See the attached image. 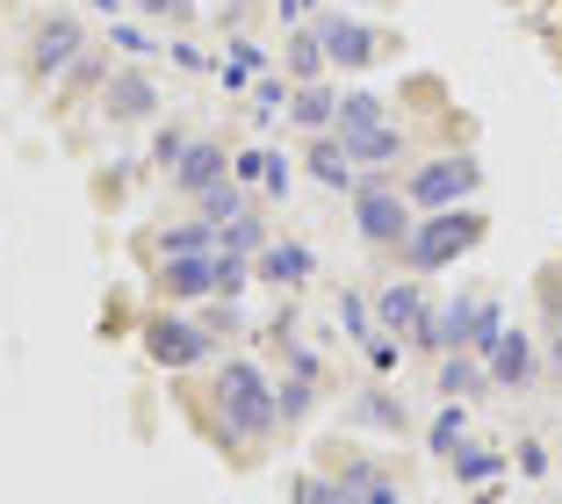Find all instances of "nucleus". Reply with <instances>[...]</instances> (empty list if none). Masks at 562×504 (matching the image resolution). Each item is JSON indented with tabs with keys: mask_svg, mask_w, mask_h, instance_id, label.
<instances>
[{
	"mask_svg": "<svg viewBox=\"0 0 562 504\" xmlns=\"http://www.w3.org/2000/svg\"><path fill=\"white\" fill-rule=\"evenodd\" d=\"M72 58H80V22H66V15L44 22V30H36V72L50 80V72H66Z\"/></svg>",
	"mask_w": 562,
	"mask_h": 504,
	"instance_id": "obj_13",
	"label": "nucleus"
},
{
	"mask_svg": "<svg viewBox=\"0 0 562 504\" xmlns=\"http://www.w3.org/2000/svg\"><path fill=\"white\" fill-rule=\"evenodd\" d=\"M137 8H145V15H166V8H173V0H137Z\"/></svg>",
	"mask_w": 562,
	"mask_h": 504,
	"instance_id": "obj_36",
	"label": "nucleus"
},
{
	"mask_svg": "<svg viewBox=\"0 0 562 504\" xmlns=\"http://www.w3.org/2000/svg\"><path fill=\"white\" fill-rule=\"evenodd\" d=\"M361 123H390L375 94H339V115H331V131H361Z\"/></svg>",
	"mask_w": 562,
	"mask_h": 504,
	"instance_id": "obj_22",
	"label": "nucleus"
},
{
	"mask_svg": "<svg viewBox=\"0 0 562 504\" xmlns=\"http://www.w3.org/2000/svg\"><path fill=\"white\" fill-rule=\"evenodd\" d=\"M311 173L325 180V188H353V159H347V145H339V137H317V145H311Z\"/></svg>",
	"mask_w": 562,
	"mask_h": 504,
	"instance_id": "obj_16",
	"label": "nucleus"
},
{
	"mask_svg": "<svg viewBox=\"0 0 562 504\" xmlns=\"http://www.w3.org/2000/svg\"><path fill=\"white\" fill-rule=\"evenodd\" d=\"M361 418H368V425H390V433H397V425H404V404H397V396H382V390H368V396H361Z\"/></svg>",
	"mask_w": 562,
	"mask_h": 504,
	"instance_id": "obj_27",
	"label": "nucleus"
},
{
	"mask_svg": "<svg viewBox=\"0 0 562 504\" xmlns=\"http://www.w3.org/2000/svg\"><path fill=\"white\" fill-rule=\"evenodd\" d=\"M505 332H513V325H505V310L476 295V317H469V354H491V346L505 339Z\"/></svg>",
	"mask_w": 562,
	"mask_h": 504,
	"instance_id": "obj_20",
	"label": "nucleus"
},
{
	"mask_svg": "<svg viewBox=\"0 0 562 504\" xmlns=\"http://www.w3.org/2000/svg\"><path fill=\"white\" fill-rule=\"evenodd\" d=\"M483 390V368H476V354H440V396H476Z\"/></svg>",
	"mask_w": 562,
	"mask_h": 504,
	"instance_id": "obj_17",
	"label": "nucleus"
},
{
	"mask_svg": "<svg viewBox=\"0 0 562 504\" xmlns=\"http://www.w3.org/2000/svg\"><path fill=\"white\" fill-rule=\"evenodd\" d=\"M260 238H267V231H260L252 210H238L232 224H216V253H260Z\"/></svg>",
	"mask_w": 562,
	"mask_h": 504,
	"instance_id": "obj_19",
	"label": "nucleus"
},
{
	"mask_svg": "<svg viewBox=\"0 0 562 504\" xmlns=\"http://www.w3.org/2000/svg\"><path fill=\"white\" fill-rule=\"evenodd\" d=\"M353 224H361L368 245H397V253H404V238H412V210H404L382 180H361V188H353Z\"/></svg>",
	"mask_w": 562,
	"mask_h": 504,
	"instance_id": "obj_4",
	"label": "nucleus"
},
{
	"mask_svg": "<svg viewBox=\"0 0 562 504\" xmlns=\"http://www.w3.org/2000/svg\"><path fill=\"white\" fill-rule=\"evenodd\" d=\"M462 447V404L447 396V411H440V425H432V455H454Z\"/></svg>",
	"mask_w": 562,
	"mask_h": 504,
	"instance_id": "obj_26",
	"label": "nucleus"
},
{
	"mask_svg": "<svg viewBox=\"0 0 562 504\" xmlns=\"http://www.w3.org/2000/svg\"><path fill=\"white\" fill-rule=\"evenodd\" d=\"M159 295H173V303L216 295V253H173V260H159Z\"/></svg>",
	"mask_w": 562,
	"mask_h": 504,
	"instance_id": "obj_6",
	"label": "nucleus"
},
{
	"mask_svg": "<svg viewBox=\"0 0 562 504\" xmlns=\"http://www.w3.org/2000/svg\"><path fill=\"white\" fill-rule=\"evenodd\" d=\"M476 188H483V166L469 159V152L432 159V166H418V173H412V202H418V210H447V202L476 195Z\"/></svg>",
	"mask_w": 562,
	"mask_h": 504,
	"instance_id": "obj_3",
	"label": "nucleus"
},
{
	"mask_svg": "<svg viewBox=\"0 0 562 504\" xmlns=\"http://www.w3.org/2000/svg\"><path fill=\"white\" fill-rule=\"evenodd\" d=\"M246 289V253H216V295Z\"/></svg>",
	"mask_w": 562,
	"mask_h": 504,
	"instance_id": "obj_30",
	"label": "nucleus"
},
{
	"mask_svg": "<svg viewBox=\"0 0 562 504\" xmlns=\"http://www.w3.org/2000/svg\"><path fill=\"white\" fill-rule=\"evenodd\" d=\"M181 152H188V137H181V131H159V166H173Z\"/></svg>",
	"mask_w": 562,
	"mask_h": 504,
	"instance_id": "obj_35",
	"label": "nucleus"
},
{
	"mask_svg": "<svg viewBox=\"0 0 562 504\" xmlns=\"http://www.w3.org/2000/svg\"><path fill=\"white\" fill-rule=\"evenodd\" d=\"M289 66H296L303 80H311V72L325 66V44H317V36H296V44H289Z\"/></svg>",
	"mask_w": 562,
	"mask_h": 504,
	"instance_id": "obj_31",
	"label": "nucleus"
},
{
	"mask_svg": "<svg viewBox=\"0 0 562 504\" xmlns=\"http://www.w3.org/2000/svg\"><path fill=\"white\" fill-rule=\"evenodd\" d=\"M238 325H246V317H238V303H232V295H216V310H210V332H238Z\"/></svg>",
	"mask_w": 562,
	"mask_h": 504,
	"instance_id": "obj_34",
	"label": "nucleus"
},
{
	"mask_svg": "<svg viewBox=\"0 0 562 504\" xmlns=\"http://www.w3.org/2000/svg\"><path fill=\"white\" fill-rule=\"evenodd\" d=\"M238 210H246V188H238V180H216V188H202V224H232Z\"/></svg>",
	"mask_w": 562,
	"mask_h": 504,
	"instance_id": "obj_21",
	"label": "nucleus"
},
{
	"mask_svg": "<svg viewBox=\"0 0 562 504\" xmlns=\"http://www.w3.org/2000/svg\"><path fill=\"white\" fill-rule=\"evenodd\" d=\"M476 238H483V216L476 210H426V224L404 238V260H412V275H432V267L462 260Z\"/></svg>",
	"mask_w": 562,
	"mask_h": 504,
	"instance_id": "obj_2",
	"label": "nucleus"
},
{
	"mask_svg": "<svg viewBox=\"0 0 562 504\" xmlns=\"http://www.w3.org/2000/svg\"><path fill=\"white\" fill-rule=\"evenodd\" d=\"M216 224H181V231H159V253L173 260V253H210Z\"/></svg>",
	"mask_w": 562,
	"mask_h": 504,
	"instance_id": "obj_23",
	"label": "nucleus"
},
{
	"mask_svg": "<svg viewBox=\"0 0 562 504\" xmlns=\"http://www.w3.org/2000/svg\"><path fill=\"white\" fill-rule=\"evenodd\" d=\"M224 173H232V159H224L216 145H202V137H188V152L173 159V180H181L188 195H202V188H216Z\"/></svg>",
	"mask_w": 562,
	"mask_h": 504,
	"instance_id": "obj_9",
	"label": "nucleus"
},
{
	"mask_svg": "<svg viewBox=\"0 0 562 504\" xmlns=\"http://www.w3.org/2000/svg\"><path fill=\"white\" fill-rule=\"evenodd\" d=\"M296 504H347V490H339V475H303Z\"/></svg>",
	"mask_w": 562,
	"mask_h": 504,
	"instance_id": "obj_28",
	"label": "nucleus"
},
{
	"mask_svg": "<svg viewBox=\"0 0 562 504\" xmlns=\"http://www.w3.org/2000/svg\"><path fill=\"white\" fill-rule=\"evenodd\" d=\"M548 360H555V374H562V332H555V354H548Z\"/></svg>",
	"mask_w": 562,
	"mask_h": 504,
	"instance_id": "obj_38",
	"label": "nucleus"
},
{
	"mask_svg": "<svg viewBox=\"0 0 562 504\" xmlns=\"http://www.w3.org/2000/svg\"><path fill=\"white\" fill-rule=\"evenodd\" d=\"M331 137L347 145L353 166H390L404 152V131H397V123H361V131H331Z\"/></svg>",
	"mask_w": 562,
	"mask_h": 504,
	"instance_id": "obj_8",
	"label": "nucleus"
},
{
	"mask_svg": "<svg viewBox=\"0 0 562 504\" xmlns=\"http://www.w3.org/2000/svg\"><path fill=\"white\" fill-rule=\"evenodd\" d=\"M339 317H347V339H375V317H368V303H361V295H339Z\"/></svg>",
	"mask_w": 562,
	"mask_h": 504,
	"instance_id": "obj_29",
	"label": "nucleus"
},
{
	"mask_svg": "<svg viewBox=\"0 0 562 504\" xmlns=\"http://www.w3.org/2000/svg\"><path fill=\"white\" fill-rule=\"evenodd\" d=\"M159 109V87L145 80V72H123L116 87H109V115H116V123H137V115H151Z\"/></svg>",
	"mask_w": 562,
	"mask_h": 504,
	"instance_id": "obj_15",
	"label": "nucleus"
},
{
	"mask_svg": "<svg viewBox=\"0 0 562 504\" xmlns=\"http://www.w3.org/2000/svg\"><path fill=\"white\" fill-rule=\"evenodd\" d=\"M289 109H296L303 131H331V115H339V94H331V87H296V101H289Z\"/></svg>",
	"mask_w": 562,
	"mask_h": 504,
	"instance_id": "obj_18",
	"label": "nucleus"
},
{
	"mask_svg": "<svg viewBox=\"0 0 562 504\" xmlns=\"http://www.w3.org/2000/svg\"><path fill=\"white\" fill-rule=\"evenodd\" d=\"M216 332L195 325V317H151L145 325V354L159 360V368H195V360H210Z\"/></svg>",
	"mask_w": 562,
	"mask_h": 504,
	"instance_id": "obj_5",
	"label": "nucleus"
},
{
	"mask_svg": "<svg viewBox=\"0 0 562 504\" xmlns=\"http://www.w3.org/2000/svg\"><path fill=\"white\" fill-rule=\"evenodd\" d=\"M426 317V295L412 289V281H390V289L375 295V325H390L397 339H412V325Z\"/></svg>",
	"mask_w": 562,
	"mask_h": 504,
	"instance_id": "obj_14",
	"label": "nucleus"
},
{
	"mask_svg": "<svg viewBox=\"0 0 562 504\" xmlns=\"http://www.w3.org/2000/svg\"><path fill=\"white\" fill-rule=\"evenodd\" d=\"M368 360H375V368L390 374V368L404 360V339H397V332H375V339H368Z\"/></svg>",
	"mask_w": 562,
	"mask_h": 504,
	"instance_id": "obj_32",
	"label": "nucleus"
},
{
	"mask_svg": "<svg viewBox=\"0 0 562 504\" xmlns=\"http://www.w3.org/2000/svg\"><path fill=\"white\" fill-rule=\"evenodd\" d=\"M447 461H454V475H462V483H483V475H497V455H491V447H454Z\"/></svg>",
	"mask_w": 562,
	"mask_h": 504,
	"instance_id": "obj_24",
	"label": "nucleus"
},
{
	"mask_svg": "<svg viewBox=\"0 0 562 504\" xmlns=\"http://www.w3.org/2000/svg\"><path fill=\"white\" fill-rule=\"evenodd\" d=\"M491 382H505V390H527L533 382V346H527V332H505V339L491 346Z\"/></svg>",
	"mask_w": 562,
	"mask_h": 504,
	"instance_id": "obj_12",
	"label": "nucleus"
},
{
	"mask_svg": "<svg viewBox=\"0 0 562 504\" xmlns=\"http://www.w3.org/2000/svg\"><path fill=\"white\" fill-rule=\"evenodd\" d=\"M311 267H317L311 245H289V238L260 253V281H267V289H303V281H311Z\"/></svg>",
	"mask_w": 562,
	"mask_h": 504,
	"instance_id": "obj_11",
	"label": "nucleus"
},
{
	"mask_svg": "<svg viewBox=\"0 0 562 504\" xmlns=\"http://www.w3.org/2000/svg\"><path fill=\"white\" fill-rule=\"evenodd\" d=\"M274 8H281V15H303V0H274Z\"/></svg>",
	"mask_w": 562,
	"mask_h": 504,
	"instance_id": "obj_37",
	"label": "nucleus"
},
{
	"mask_svg": "<svg viewBox=\"0 0 562 504\" xmlns=\"http://www.w3.org/2000/svg\"><path fill=\"white\" fill-rule=\"evenodd\" d=\"M339 490H347V504H397V475L382 469V461H347Z\"/></svg>",
	"mask_w": 562,
	"mask_h": 504,
	"instance_id": "obj_10",
	"label": "nucleus"
},
{
	"mask_svg": "<svg viewBox=\"0 0 562 504\" xmlns=\"http://www.w3.org/2000/svg\"><path fill=\"white\" fill-rule=\"evenodd\" d=\"M216 418H224V433H238V439H267L281 425L274 382H267L252 360H224V368H216Z\"/></svg>",
	"mask_w": 562,
	"mask_h": 504,
	"instance_id": "obj_1",
	"label": "nucleus"
},
{
	"mask_svg": "<svg viewBox=\"0 0 562 504\" xmlns=\"http://www.w3.org/2000/svg\"><path fill=\"white\" fill-rule=\"evenodd\" d=\"M311 382H317V374H296V382H281V390H274V404H281V418H303V411H311Z\"/></svg>",
	"mask_w": 562,
	"mask_h": 504,
	"instance_id": "obj_25",
	"label": "nucleus"
},
{
	"mask_svg": "<svg viewBox=\"0 0 562 504\" xmlns=\"http://www.w3.org/2000/svg\"><path fill=\"white\" fill-rule=\"evenodd\" d=\"M252 101H260V115H281V109H289V87H281V80H260V87H252Z\"/></svg>",
	"mask_w": 562,
	"mask_h": 504,
	"instance_id": "obj_33",
	"label": "nucleus"
},
{
	"mask_svg": "<svg viewBox=\"0 0 562 504\" xmlns=\"http://www.w3.org/2000/svg\"><path fill=\"white\" fill-rule=\"evenodd\" d=\"M317 44H325L331 66H347V72H361L368 58H375V30H368V22H353V15H331L325 30H317Z\"/></svg>",
	"mask_w": 562,
	"mask_h": 504,
	"instance_id": "obj_7",
	"label": "nucleus"
}]
</instances>
